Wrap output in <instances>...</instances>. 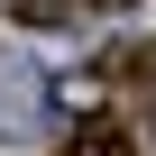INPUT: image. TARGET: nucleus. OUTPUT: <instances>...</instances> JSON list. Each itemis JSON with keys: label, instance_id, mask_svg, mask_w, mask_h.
Wrapping results in <instances>:
<instances>
[{"label": "nucleus", "instance_id": "nucleus-1", "mask_svg": "<svg viewBox=\"0 0 156 156\" xmlns=\"http://www.w3.org/2000/svg\"><path fill=\"white\" fill-rule=\"evenodd\" d=\"M46 119H55V73L46 64H0V138L28 147V138H46Z\"/></svg>", "mask_w": 156, "mask_h": 156}, {"label": "nucleus", "instance_id": "nucleus-2", "mask_svg": "<svg viewBox=\"0 0 156 156\" xmlns=\"http://www.w3.org/2000/svg\"><path fill=\"white\" fill-rule=\"evenodd\" d=\"M64 156H138V138H129V119H110V110H101V119L73 129V147H64Z\"/></svg>", "mask_w": 156, "mask_h": 156}, {"label": "nucleus", "instance_id": "nucleus-3", "mask_svg": "<svg viewBox=\"0 0 156 156\" xmlns=\"http://www.w3.org/2000/svg\"><path fill=\"white\" fill-rule=\"evenodd\" d=\"M9 9H19L28 28H64V19H73V0H9Z\"/></svg>", "mask_w": 156, "mask_h": 156}, {"label": "nucleus", "instance_id": "nucleus-4", "mask_svg": "<svg viewBox=\"0 0 156 156\" xmlns=\"http://www.w3.org/2000/svg\"><path fill=\"white\" fill-rule=\"evenodd\" d=\"M92 9H129V0H92Z\"/></svg>", "mask_w": 156, "mask_h": 156}]
</instances>
